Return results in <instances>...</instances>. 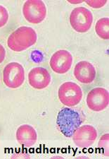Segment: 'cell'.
<instances>
[{"label": "cell", "instance_id": "obj_17", "mask_svg": "<svg viewBox=\"0 0 109 159\" xmlns=\"http://www.w3.org/2000/svg\"><path fill=\"white\" fill-rule=\"evenodd\" d=\"M5 57H6V50L2 45L0 44V64L3 62Z\"/></svg>", "mask_w": 109, "mask_h": 159}, {"label": "cell", "instance_id": "obj_1", "mask_svg": "<svg viewBox=\"0 0 109 159\" xmlns=\"http://www.w3.org/2000/svg\"><path fill=\"white\" fill-rule=\"evenodd\" d=\"M85 119L84 115L80 110L65 107L58 114L57 123L59 129L65 137H71Z\"/></svg>", "mask_w": 109, "mask_h": 159}, {"label": "cell", "instance_id": "obj_11", "mask_svg": "<svg viewBox=\"0 0 109 159\" xmlns=\"http://www.w3.org/2000/svg\"><path fill=\"white\" fill-rule=\"evenodd\" d=\"M96 74L97 72L94 66L87 61H81L75 66V77L82 84L92 83L94 81Z\"/></svg>", "mask_w": 109, "mask_h": 159}, {"label": "cell", "instance_id": "obj_15", "mask_svg": "<svg viewBox=\"0 0 109 159\" xmlns=\"http://www.w3.org/2000/svg\"><path fill=\"white\" fill-rule=\"evenodd\" d=\"M9 20V13L4 7L0 5V28L4 26Z\"/></svg>", "mask_w": 109, "mask_h": 159}, {"label": "cell", "instance_id": "obj_14", "mask_svg": "<svg viewBox=\"0 0 109 159\" xmlns=\"http://www.w3.org/2000/svg\"><path fill=\"white\" fill-rule=\"evenodd\" d=\"M108 140H109V134H105L103 135L99 142V148L101 152L105 156H109V146H108Z\"/></svg>", "mask_w": 109, "mask_h": 159}, {"label": "cell", "instance_id": "obj_16", "mask_svg": "<svg viewBox=\"0 0 109 159\" xmlns=\"http://www.w3.org/2000/svg\"><path fill=\"white\" fill-rule=\"evenodd\" d=\"M85 2L92 8L98 9L104 6L107 1H105V0L104 1H85Z\"/></svg>", "mask_w": 109, "mask_h": 159}, {"label": "cell", "instance_id": "obj_10", "mask_svg": "<svg viewBox=\"0 0 109 159\" xmlns=\"http://www.w3.org/2000/svg\"><path fill=\"white\" fill-rule=\"evenodd\" d=\"M52 77L49 71L43 67L32 69L28 74V81L32 88L44 89L49 85Z\"/></svg>", "mask_w": 109, "mask_h": 159}, {"label": "cell", "instance_id": "obj_12", "mask_svg": "<svg viewBox=\"0 0 109 159\" xmlns=\"http://www.w3.org/2000/svg\"><path fill=\"white\" fill-rule=\"evenodd\" d=\"M16 137L18 142L25 147H32L36 143L37 140L36 131L28 125H21L18 128Z\"/></svg>", "mask_w": 109, "mask_h": 159}, {"label": "cell", "instance_id": "obj_7", "mask_svg": "<svg viewBox=\"0 0 109 159\" xmlns=\"http://www.w3.org/2000/svg\"><path fill=\"white\" fill-rule=\"evenodd\" d=\"M86 101L90 110L95 112L102 111L109 105V93L103 88H95L89 92Z\"/></svg>", "mask_w": 109, "mask_h": 159}, {"label": "cell", "instance_id": "obj_3", "mask_svg": "<svg viewBox=\"0 0 109 159\" xmlns=\"http://www.w3.org/2000/svg\"><path fill=\"white\" fill-rule=\"evenodd\" d=\"M59 101L67 107H73L80 103L82 98V91L74 82H65L58 91Z\"/></svg>", "mask_w": 109, "mask_h": 159}, {"label": "cell", "instance_id": "obj_8", "mask_svg": "<svg viewBox=\"0 0 109 159\" xmlns=\"http://www.w3.org/2000/svg\"><path fill=\"white\" fill-rule=\"evenodd\" d=\"M73 142L80 148H87L92 146L97 139V131L92 125L81 126L72 136Z\"/></svg>", "mask_w": 109, "mask_h": 159}, {"label": "cell", "instance_id": "obj_5", "mask_svg": "<svg viewBox=\"0 0 109 159\" xmlns=\"http://www.w3.org/2000/svg\"><path fill=\"white\" fill-rule=\"evenodd\" d=\"M23 14L27 21L38 24L47 16L46 5L40 0H29L25 2L23 7Z\"/></svg>", "mask_w": 109, "mask_h": 159}, {"label": "cell", "instance_id": "obj_13", "mask_svg": "<svg viewBox=\"0 0 109 159\" xmlns=\"http://www.w3.org/2000/svg\"><path fill=\"white\" fill-rule=\"evenodd\" d=\"M95 31L98 36L103 40L109 39V19L102 18L96 24Z\"/></svg>", "mask_w": 109, "mask_h": 159}, {"label": "cell", "instance_id": "obj_2", "mask_svg": "<svg viewBox=\"0 0 109 159\" xmlns=\"http://www.w3.org/2000/svg\"><path fill=\"white\" fill-rule=\"evenodd\" d=\"M37 40V33L32 28L21 26L9 35L7 45L14 52H22L33 45Z\"/></svg>", "mask_w": 109, "mask_h": 159}, {"label": "cell", "instance_id": "obj_4", "mask_svg": "<svg viewBox=\"0 0 109 159\" xmlns=\"http://www.w3.org/2000/svg\"><path fill=\"white\" fill-rule=\"evenodd\" d=\"M93 23V15L90 10L85 7H76L70 15V24L75 31L87 32Z\"/></svg>", "mask_w": 109, "mask_h": 159}, {"label": "cell", "instance_id": "obj_6", "mask_svg": "<svg viewBox=\"0 0 109 159\" xmlns=\"http://www.w3.org/2000/svg\"><path fill=\"white\" fill-rule=\"evenodd\" d=\"M3 81L5 85L11 89H17L25 81V70L19 63L11 62L5 66L3 71Z\"/></svg>", "mask_w": 109, "mask_h": 159}, {"label": "cell", "instance_id": "obj_9", "mask_svg": "<svg viewBox=\"0 0 109 159\" xmlns=\"http://www.w3.org/2000/svg\"><path fill=\"white\" fill-rule=\"evenodd\" d=\"M73 61V56L68 50H60L51 57L49 65L54 72L63 74L68 72L71 68Z\"/></svg>", "mask_w": 109, "mask_h": 159}]
</instances>
